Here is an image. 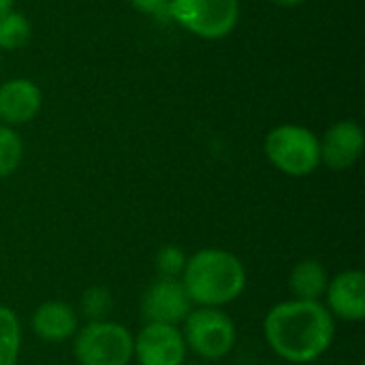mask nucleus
I'll use <instances>...</instances> for the list:
<instances>
[{"label":"nucleus","mask_w":365,"mask_h":365,"mask_svg":"<svg viewBox=\"0 0 365 365\" xmlns=\"http://www.w3.org/2000/svg\"><path fill=\"white\" fill-rule=\"evenodd\" d=\"M263 336L282 361L306 365L321 359L336 340V321L323 302L287 299L263 319Z\"/></svg>","instance_id":"nucleus-1"},{"label":"nucleus","mask_w":365,"mask_h":365,"mask_svg":"<svg viewBox=\"0 0 365 365\" xmlns=\"http://www.w3.org/2000/svg\"><path fill=\"white\" fill-rule=\"evenodd\" d=\"M180 280L197 308H225L248 287L242 259L222 248H201L190 255Z\"/></svg>","instance_id":"nucleus-2"},{"label":"nucleus","mask_w":365,"mask_h":365,"mask_svg":"<svg viewBox=\"0 0 365 365\" xmlns=\"http://www.w3.org/2000/svg\"><path fill=\"white\" fill-rule=\"evenodd\" d=\"M265 158L289 178H306L321 167L319 135L302 124L274 126L263 141Z\"/></svg>","instance_id":"nucleus-3"},{"label":"nucleus","mask_w":365,"mask_h":365,"mask_svg":"<svg viewBox=\"0 0 365 365\" xmlns=\"http://www.w3.org/2000/svg\"><path fill=\"white\" fill-rule=\"evenodd\" d=\"M180 329L188 353L203 361L229 357L237 342V327L222 308H192Z\"/></svg>","instance_id":"nucleus-4"},{"label":"nucleus","mask_w":365,"mask_h":365,"mask_svg":"<svg viewBox=\"0 0 365 365\" xmlns=\"http://www.w3.org/2000/svg\"><path fill=\"white\" fill-rule=\"evenodd\" d=\"M73 355L79 365H128L133 361V334L109 319L88 321L73 336Z\"/></svg>","instance_id":"nucleus-5"},{"label":"nucleus","mask_w":365,"mask_h":365,"mask_svg":"<svg viewBox=\"0 0 365 365\" xmlns=\"http://www.w3.org/2000/svg\"><path fill=\"white\" fill-rule=\"evenodd\" d=\"M169 19L203 41H220L240 21V0H169Z\"/></svg>","instance_id":"nucleus-6"},{"label":"nucleus","mask_w":365,"mask_h":365,"mask_svg":"<svg viewBox=\"0 0 365 365\" xmlns=\"http://www.w3.org/2000/svg\"><path fill=\"white\" fill-rule=\"evenodd\" d=\"M188 349L175 325L145 323L133 336V359L139 365H184Z\"/></svg>","instance_id":"nucleus-7"},{"label":"nucleus","mask_w":365,"mask_h":365,"mask_svg":"<svg viewBox=\"0 0 365 365\" xmlns=\"http://www.w3.org/2000/svg\"><path fill=\"white\" fill-rule=\"evenodd\" d=\"M192 308L182 280L156 278L141 297V319L145 323L180 327Z\"/></svg>","instance_id":"nucleus-8"},{"label":"nucleus","mask_w":365,"mask_h":365,"mask_svg":"<svg viewBox=\"0 0 365 365\" xmlns=\"http://www.w3.org/2000/svg\"><path fill=\"white\" fill-rule=\"evenodd\" d=\"M323 306L334 321L361 323L365 319V274L361 269H344L329 278Z\"/></svg>","instance_id":"nucleus-9"},{"label":"nucleus","mask_w":365,"mask_h":365,"mask_svg":"<svg viewBox=\"0 0 365 365\" xmlns=\"http://www.w3.org/2000/svg\"><path fill=\"white\" fill-rule=\"evenodd\" d=\"M319 148L321 165H325L331 171H346L364 154V128L353 120H340L331 124L323 133V137H319Z\"/></svg>","instance_id":"nucleus-10"},{"label":"nucleus","mask_w":365,"mask_h":365,"mask_svg":"<svg viewBox=\"0 0 365 365\" xmlns=\"http://www.w3.org/2000/svg\"><path fill=\"white\" fill-rule=\"evenodd\" d=\"M43 107L41 88L28 77H13L0 83V124L21 126L32 122Z\"/></svg>","instance_id":"nucleus-11"},{"label":"nucleus","mask_w":365,"mask_h":365,"mask_svg":"<svg viewBox=\"0 0 365 365\" xmlns=\"http://www.w3.org/2000/svg\"><path fill=\"white\" fill-rule=\"evenodd\" d=\"M30 327L34 336L47 344H62L73 340L79 329V314L77 310L60 299L43 302L30 319Z\"/></svg>","instance_id":"nucleus-12"},{"label":"nucleus","mask_w":365,"mask_h":365,"mask_svg":"<svg viewBox=\"0 0 365 365\" xmlns=\"http://www.w3.org/2000/svg\"><path fill=\"white\" fill-rule=\"evenodd\" d=\"M327 284H329V272L317 259H304L295 263L289 274V291L293 299L323 302Z\"/></svg>","instance_id":"nucleus-13"},{"label":"nucleus","mask_w":365,"mask_h":365,"mask_svg":"<svg viewBox=\"0 0 365 365\" xmlns=\"http://www.w3.org/2000/svg\"><path fill=\"white\" fill-rule=\"evenodd\" d=\"M21 351V323L13 308L0 304V365H15Z\"/></svg>","instance_id":"nucleus-14"},{"label":"nucleus","mask_w":365,"mask_h":365,"mask_svg":"<svg viewBox=\"0 0 365 365\" xmlns=\"http://www.w3.org/2000/svg\"><path fill=\"white\" fill-rule=\"evenodd\" d=\"M32 34V26L28 21V17L19 11H11L9 15H4L0 19V49L4 51H15L21 49Z\"/></svg>","instance_id":"nucleus-15"},{"label":"nucleus","mask_w":365,"mask_h":365,"mask_svg":"<svg viewBox=\"0 0 365 365\" xmlns=\"http://www.w3.org/2000/svg\"><path fill=\"white\" fill-rule=\"evenodd\" d=\"M24 160V139L21 135L0 124V180L11 178Z\"/></svg>","instance_id":"nucleus-16"},{"label":"nucleus","mask_w":365,"mask_h":365,"mask_svg":"<svg viewBox=\"0 0 365 365\" xmlns=\"http://www.w3.org/2000/svg\"><path fill=\"white\" fill-rule=\"evenodd\" d=\"M186 252L173 244L163 246L156 257H154V269L158 274V278H169V280H180L182 272L186 267Z\"/></svg>","instance_id":"nucleus-17"},{"label":"nucleus","mask_w":365,"mask_h":365,"mask_svg":"<svg viewBox=\"0 0 365 365\" xmlns=\"http://www.w3.org/2000/svg\"><path fill=\"white\" fill-rule=\"evenodd\" d=\"M111 310V293L103 287H90L81 295V312L90 321H103Z\"/></svg>","instance_id":"nucleus-18"},{"label":"nucleus","mask_w":365,"mask_h":365,"mask_svg":"<svg viewBox=\"0 0 365 365\" xmlns=\"http://www.w3.org/2000/svg\"><path fill=\"white\" fill-rule=\"evenodd\" d=\"M139 13L154 17H169V0H128Z\"/></svg>","instance_id":"nucleus-19"},{"label":"nucleus","mask_w":365,"mask_h":365,"mask_svg":"<svg viewBox=\"0 0 365 365\" xmlns=\"http://www.w3.org/2000/svg\"><path fill=\"white\" fill-rule=\"evenodd\" d=\"M269 2L276 4V6H282V9H293V6H299V4H304L308 0H269Z\"/></svg>","instance_id":"nucleus-20"},{"label":"nucleus","mask_w":365,"mask_h":365,"mask_svg":"<svg viewBox=\"0 0 365 365\" xmlns=\"http://www.w3.org/2000/svg\"><path fill=\"white\" fill-rule=\"evenodd\" d=\"M15 9V0H0V19Z\"/></svg>","instance_id":"nucleus-21"},{"label":"nucleus","mask_w":365,"mask_h":365,"mask_svg":"<svg viewBox=\"0 0 365 365\" xmlns=\"http://www.w3.org/2000/svg\"><path fill=\"white\" fill-rule=\"evenodd\" d=\"M0 64H2V49H0Z\"/></svg>","instance_id":"nucleus-22"}]
</instances>
